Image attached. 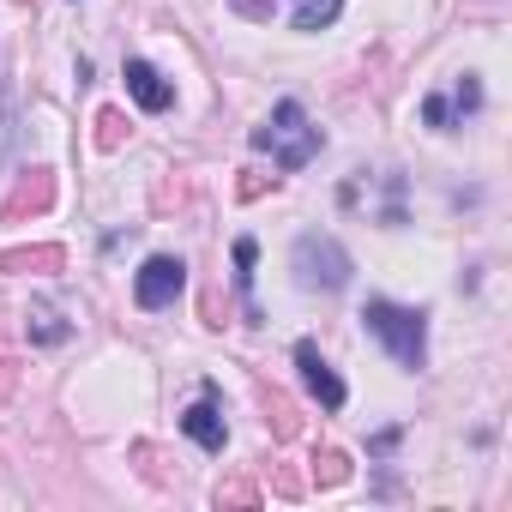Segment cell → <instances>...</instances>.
I'll return each instance as SVG.
<instances>
[{"label":"cell","mask_w":512,"mask_h":512,"mask_svg":"<svg viewBox=\"0 0 512 512\" xmlns=\"http://www.w3.org/2000/svg\"><path fill=\"white\" fill-rule=\"evenodd\" d=\"M253 151H272L278 169H308L320 157V127L308 121V109L296 97H284L260 127H253Z\"/></svg>","instance_id":"cell-1"},{"label":"cell","mask_w":512,"mask_h":512,"mask_svg":"<svg viewBox=\"0 0 512 512\" xmlns=\"http://www.w3.org/2000/svg\"><path fill=\"white\" fill-rule=\"evenodd\" d=\"M362 326L392 350V362L398 368H422L428 362V314H416V308H398V302H386V296H374L368 308H362Z\"/></svg>","instance_id":"cell-2"},{"label":"cell","mask_w":512,"mask_h":512,"mask_svg":"<svg viewBox=\"0 0 512 512\" xmlns=\"http://www.w3.org/2000/svg\"><path fill=\"white\" fill-rule=\"evenodd\" d=\"M350 253L332 241V235H320V229H308V235H296V278L308 284V290H344L350 284Z\"/></svg>","instance_id":"cell-3"},{"label":"cell","mask_w":512,"mask_h":512,"mask_svg":"<svg viewBox=\"0 0 512 512\" xmlns=\"http://www.w3.org/2000/svg\"><path fill=\"white\" fill-rule=\"evenodd\" d=\"M181 290H187V266L175 260V253H151V260L139 266V278H133V302L139 308H169Z\"/></svg>","instance_id":"cell-4"},{"label":"cell","mask_w":512,"mask_h":512,"mask_svg":"<svg viewBox=\"0 0 512 512\" xmlns=\"http://www.w3.org/2000/svg\"><path fill=\"white\" fill-rule=\"evenodd\" d=\"M482 109V85H476V73H464L458 85H452V97H422V121L428 127H452V121H464V115H476Z\"/></svg>","instance_id":"cell-5"},{"label":"cell","mask_w":512,"mask_h":512,"mask_svg":"<svg viewBox=\"0 0 512 512\" xmlns=\"http://www.w3.org/2000/svg\"><path fill=\"white\" fill-rule=\"evenodd\" d=\"M296 368H302V386H308V392H314L326 410H344V398H350V392H344V380L332 374V362H326V356H320L308 338L296 344Z\"/></svg>","instance_id":"cell-6"},{"label":"cell","mask_w":512,"mask_h":512,"mask_svg":"<svg viewBox=\"0 0 512 512\" xmlns=\"http://www.w3.org/2000/svg\"><path fill=\"white\" fill-rule=\"evenodd\" d=\"M127 91H133V103H139L145 115H163V109L175 103V85H169L151 61H127Z\"/></svg>","instance_id":"cell-7"},{"label":"cell","mask_w":512,"mask_h":512,"mask_svg":"<svg viewBox=\"0 0 512 512\" xmlns=\"http://www.w3.org/2000/svg\"><path fill=\"white\" fill-rule=\"evenodd\" d=\"M181 428H187V440H199L205 452H223L229 428H223V410H217V386H205V398L181 416Z\"/></svg>","instance_id":"cell-8"},{"label":"cell","mask_w":512,"mask_h":512,"mask_svg":"<svg viewBox=\"0 0 512 512\" xmlns=\"http://www.w3.org/2000/svg\"><path fill=\"white\" fill-rule=\"evenodd\" d=\"M31 175H37V181H25V187L7 199V217H19L25 205H31V211H43V205L55 199V181H49V169H31Z\"/></svg>","instance_id":"cell-9"},{"label":"cell","mask_w":512,"mask_h":512,"mask_svg":"<svg viewBox=\"0 0 512 512\" xmlns=\"http://www.w3.org/2000/svg\"><path fill=\"white\" fill-rule=\"evenodd\" d=\"M338 13H344V0H296L290 19H296V31H326Z\"/></svg>","instance_id":"cell-10"},{"label":"cell","mask_w":512,"mask_h":512,"mask_svg":"<svg viewBox=\"0 0 512 512\" xmlns=\"http://www.w3.org/2000/svg\"><path fill=\"white\" fill-rule=\"evenodd\" d=\"M25 266H61V247H37V253H0V272H25Z\"/></svg>","instance_id":"cell-11"},{"label":"cell","mask_w":512,"mask_h":512,"mask_svg":"<svg viewBox=\"0 0 512 512\" xmlns=\"http://www.w3.org/2000/svg\"><path fill=\"white\" fill-rule=\"evenodd\" d=\"M253 260H260V247L241 235V241H235V290H253Z\"/></svg>","instance_id":"cell-12"},{"label":"cell","mask_w":512,"mask_h":512,"mask_svg":"<svg viewBox=\"0 0 512 512\" xmlns=\"http://www.w3.org/2000/svg\"><path fill=\"white\" fill-rule=\"evenodd\" d=\"M217 506H253V488L247 482H229V488H217Z\"/></svg>","instance_id":"cell-13"},{"label":"cell","mask_w":512,"mask_h":512,"mask_svg":"<svg viewBox=\"0 0 512 512\" xmlns=\"http://www.w3.org/2000/svg\"><path fill=\"white\" fill-rule=\"evenodd\" d=\"M320 476H326V482H344V476H350L344 452H326V458H320Z\"/></svg>","instance_id":"cell-14"},{"label":"cell","mask_w":512,"mask_h":512,"mask_svg":"<svg viewBox=\"0 0 512 512\" xmlns=\"http://www.w3.org/2000/svg\"><path fill=\"white\" fill-rule=\"evenodd\" d=\"M97 127H103V145H121V115H115V109H103Z\"/></svg>","instance_id":"cell-15"}]
</instances>
